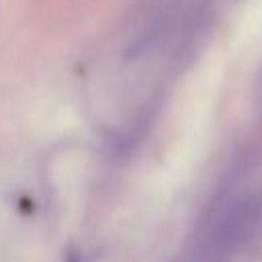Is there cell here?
I'll list each match as a JSON object with an SVG mask.
<instances>
[{"instance_id": "6da1fadb", "label": "cell", "mask_w": 262, "mask_h": 262, "mask_svg": "<svg viewBox=\"0 0 262 262\" xmlns=\"http://www.w3.org/2000/svg\"><path fill=\"white\" fill-rule=\"evenodd\" d=\"M68 262H80V258H78V256H74V254H72V256H70V258H68Z\"/></svg>"}]
</instances>
